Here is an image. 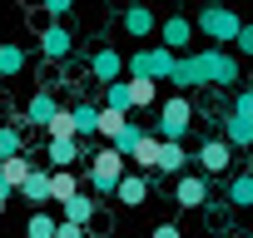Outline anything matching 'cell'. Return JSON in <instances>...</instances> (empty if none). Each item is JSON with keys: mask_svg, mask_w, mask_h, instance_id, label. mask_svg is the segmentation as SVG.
<instances>
[{"mask_svg": "<svg viewBox=\"0 0 253 238\" xmlns=\"http://www.w3.org/2000/svg\"><path fill=\"white\" fill-rule=\"evenodd\" d=\"M179 89H194V84H238V60L228 50H194V55H179L174 65V79Z\"/></svg>", "mask_w": 253, "mask_h": 238, "instance_id": "6da1fadb", "label": "cell"}, {"mask_svg": "<svg viewBox=\"0 0 253 238\" xmlns=\"http://www.w3.org/2000/svg\"><path fill=\"white\" fill-rule=\"evenodd\" d=\"M124 174H129V159H124L119 149H109V144H99L94 159H89V189L99 198H114V189H119Z\"/></svg>", "mask_w": 253, "mask_h": 238, "instance_id": "7a4b0ae2", "label": "cell"}, {"mask_svg": "<svg viewBox=\"0 0 253 238\" xmlns=\"http://www.w3.org/2000/svg\"><path fill=\"white\" fill-rule=\"evenodd\" d=\"M174 65H179V55H169V50H159V45H144V50H134L129 60H124L129 79H149V84L174 79Z\"/></svg>", "mask_w": 253, "mask_h": 238, "instance_id": "3957f363", "label": "cell"}, {"mask_svg": "<svg viewBox=\"0 0 253 238\" xmlns=\"http://www.w3.org/2000/svg\"><path fill=\"white\" fill-rule=\"evenodd\" d=\"M189 124H194V104H189V94H169V99H164V109H159L154 134H159L164 144H184Z\"/></svg>", "mask_w": 253, "mask_h": 238, "instance_id": "277c9868", "label": "cell"}, {"mask_svg": "<svg viewBox=\"0 0 253 238\" xmlns=\"http://www.w3.org/2000/svg\"><path fill=\"white\" fill-rule=\"evenodd\" d=\"M238 25H243V20H238L233 10H204V15L194 20V35H204L209 50H223V45H233Z\"/></svg>", "mask_w": 253, "mask_h": 238, "instance_id": "5b68a950", "label": "cell"}, {"mask_svg": "<svg viewBox=\"0 0 253 238\" xmlns=\"http://www.w3.org/2000/svg\"><path fill=\"white\" fill-rule=\"evenodd\" d=\"M189 45H194V20H189V15H169V20H159V50L179 55V50H189Z\"/></svg>", "mask_w": 253, "mask_h": 238, "instance_id": "8992f818", "label": "cell"}, {"mask_svg": "<svg viewBox=\"0 0 253 238\" xmlns=\"http://www.w3.org/2000/svg\"><path fill=\"white\" fill-rule=\"evenodd\" d=\"M94 149H99V144H94ZM94 149L80 144V139H50V144H45V159H50V169H75L80 159H94Z\"/></svg>", "mask_w": 253, "mask_h": 238, "instance_id": "52a82bcc", "label": "cell"}, {"mask_svg": "<svg viewBox=\"0 0 253 238\" xmlns=\"http://www.w3.org/2000/svg\"><path fill=\"white\" fill-rule=\"evenodd\" d=\"M194 159H199L204 179H218V174H228V164H233V149H228L223 139H204V149H199Z\"/></svg>", "mask_w": 253, "mask_h": 238, "instance_id": "ba28073f", "label": "cell"}, {"mask_svg": "<svg viewBox=\"0 0 253 238\" xmlns=\"http://www.w3.org/2000/svg\"><path fill=\"white\" fill-rule=\"evenodd\" d=\"M204 198H209V179L204 174H179L174 179V203L179 208H204Z\"/></svg>", "mask_w": 253, "mask_h": 238, "instance_id": "9c48e42d", "label": "cell"}, {"mask_svg": "<svg viewBox=\"0 0 253 238\" xmlns=\"http://www.w3.org/2000/svg\"><path fill=\"white\" fill-rule=\"evenodd\" d=\"M40 50H45V60H70L75 55V35L65 25H45L40 30Z\"/></svg>", "mask_w": 253, "mask_h": 238, "instance_id": "30bf717a", "label": "cell"}, {"mask_svg": "<svg viewBox=\"0 0 253 238\" xmlns=\"http://www.w3.org/2000/svg\"><path fill=\"white\" fill-rule=\"evenodd\" d=\"M129 164H134V174H144V179L159 169V134H154V129H144V139L129 149Z\"/></svg>", "mask_w": 253, "mask_h": 238, "instance_id": "8fae6325", "label": "cell"}, {"mask_svg": "<svg viewBox=\"0 0 253 238\" xmlns=\"http://www.w3.org/2000/svg\"><path fill=\"white\" fill-rule=\"evenodd\" d=\"M89 75H94L99 84H114V79L124 75V55H119V50H94V55H89Z\"/></svg>", "mask_w": 253, "mask_h": 238, "instance_id": "7c38bea8", "label": "cell"}, {"mask_svg": "<svg viewBox=\"0 0 253 238\" xmlns=\"http://www.w3.org/2000/svg\"><path fill=\"white\" fill-rule=\"evenodd\" d=\"M114 198H119L124 208H139V203H149V179L129 169V174L119 179V189H114Z\"/></svg>", "mask_w": 253, "mask_h": 238, "instance_id": "4fadbf2b", "label": "cell"}, {"mask_svg": "<svg viewBox=\"0 0 253 238\" xmlns=\"http://www.w3.org/2000/svg\"><path fill=\"white\" fill-rule=\"evenodd\" d=\"M70 114H75V139H80V144H89V139L99 134V104L80 99V104H70Z\"/></svg>", "mask_w": 253, "mask_h": 238, "instance_id": "5bb4252c", "label": "cell"}, {"mask_svg": "<svg viewBox=\"0 0 253 238\" xmlns=\"http://www.w3.org/2000/svg\"><path fill=\"white\" fill-rule=\"evenodd\" d=\"M60 223H75V228H89V223H94V198H89V194L80 189V194H75L70 203H60Z\"/></svg>", "mask_w": 253, "mask_h": 238, "instance_id": "9a60e30c", "label": "cell"}, {"mask_svg": "<svg viewBox=\"0 0 253 238\" xmlns=\"http://www.w3.org/2000/svg\"><path fill=\"white\" fill-rule=\"evenodd\" d=\"M35 169H40V164H30L25 154H15V159H5V164H0V184H5L10 194H20V189H25V179H30Z\"/></svg>", "mask_w": 253, "mask_h": 238, "instance_id": "2e32d148", "label": "cell"}, {"mask_svg": "<svg viewBox=\"0 0 253 238\" xmlns=\"http://www.w3.org/2000/svg\"><path fill=\"white\" fill-rule=\"evenodd\" d=\"M223 144H228V149H253V119L228 114V119H223Z\"/></svg>", "mask_w": 253, "mask_h": 238, "instance_id": "e0dca14e", "label": "cell"}, {"mask_svg": "<svg viewBox=\"0 0 253 238\" xmlns=\"http://www.w3.org/2000/svg\"><path fill=\"white\" fill-rule=\"evenodd\" d=\"M154 30H159L154 10H144V5H134V10H124V35H129V40H149Z\"/></svg>", "mask_w": 253, "mask_h": 238, "instance_id": "ac0fdd59", "label": "cell"}, {"mask_svg": "<svg viewBox=\"0 0 253 238\" xmlns=\"http://www.w3.org/2000/svg\"><path fill=\"white\" fill-rule=\"evenodd\" d=\"M20 198H25V203H30V208L40 213V208L50 203V169H35V174L25 179V189H20Z\"/></svg>", "mask_w": 253, "mask_h": 238, "instance_id": "d6986e66", "label": "cell"}, {"mask_svg": "<svg viewBox=\"0 0 253 238\" xmlns=\"http://www.w3.org/2000/svg\"><path fill=\"white\" fill-rule=\"evenodd\" d=\"M80 194V174L75 169H50V203H70Z\"/></svg>", "mask_w": 253, "mask_h": 238, "instance_id": "ffe728a7", "label": "cell"}, {"mask_svg": "<svg viewBox=\"0 0 253 238\" xmlns=\"http://www.w3.org/2000/svg\"><path fill=\"white\" fill-rule=\"evenodd\" d=\"M189 159H194V154H189L184 144H164V139H159V174H169V179H179Z\"/></svg>", "mask_w": 253, "mask_h": 238, "instance_id": "44dd1931", "label": "cell"}, {"mask_svg": "<svg viewBox=\"0 0 253 238\" xmlns=\"http://www.w3.org/2000/svg\"><path fill=\"white\" fill-rule=\"evenodd\" d=\"M124 129H129V114H114V109H99V144H119Z\"/></svg>", "mask_w": 253, "mask_h": 238, "instance_id": "7402d4cb", "label": "cell"}, {"mask_svg": "<svg viewBox=\"0 0 253 238\" xmlns=\"http://www.w3.org/2000/svg\"><path fill=\"white\" fill-rule=\"evenodd\" d=\"M55 109H60V104H55V94H50V89H40V94H30V104H25V124H40V129H45Z\"/></svg>", "mask_w": 253, "mask_h": 238, "instance_id": "603a6c76", "label": "cell"}, {"mask_svg": "<svg viewBox=\"0 0 253 238\" xmlns=\"http://www.w3.org/2000/svg\"><path fill=\"white\" fill-rule=\"evenodd\" d=\"M228 203H233V208H253V169L228 179Z\"/></svg>", "mask_w": 253, "mask_h": 238, "instance_id": "cb8c5ba5", "label": "cell"}, {"mask_svg": "<svg viewBox=\"0 0 253 238\" xmlns=\"http://www.w3.org/2000/svg\"><path fill=\"white\" fill-rule=\"evenodd\" d=\"M124 84H129V109L159 104V84H149V79H124Z\"/></svg>", "mask_w": 253, "mask_h": 238, "instance_id": "d4e9b609", "label": "cell"}, {"mask_svg": "<svg viewBox=\"0 0 253 238\" xmlns=\"http://www.w3.org/2000/svg\"><path fill=\"white\" fill-rule=\"evenodd\" d=\"M99 109H114V114H129V84H124V79L104 84V99H99Z\"/></svg>", "mask_w": 253, "mask_h": 238, "instance_id": "484cf974", "label": "cell"}, {"mask_svg": "<svg viewBox=\"0 0 253 238\" xmlns=\"http://www.w3.org/2000/svg\"><path fill=\"white\" fill-rule=\"evenodd\" d=\"M25 70V50L20 45H0V79H15Z\"/></svg>", "mask_w": 253, "mask_h": 238, "instance_id": "4316f807", "label": "cell"}, {"mask_svg": "<svg viewBox=\"0 0 253 238\" xmlns=\"http://www.w3.org/2000/svg\"><path fill=\"white\" fill-rule=\"evenodd\" d=\"M55 228H60V218L55 213H30V223H25V238H55Z\"/></svg>", "mask_w": 253, "mask_h": 238, "instance_id": "83f0119b", "label": "cell"}, {"mask_svg": "<svg viewBox=\"0 0 253 238\" xmlns=\"http://www.w3.org/2000/svg\"><path fill=\"white\" fill-rule=\"evenodd\" d=\"M45 129H50V139H75V114L60 104V109L50 114V124H45Z\"/></svg>", "mask_w": 253, "mask_h": 238, "instance_id": "f1b7e54d", "label": "cell"}, {"mask_svg": "<svg viewBox=\"0 0 253 238\" xmlns=\"http://www.w3.org/2000/svg\"><path fill=\"white\" fill-rule=\"evenodd\" d=\"M15 154H20V129H15V124H5V129H0V164L15 159Z\"/></svg>", "mask_w": 253, "mask_h": 238, "instance_id": "f546056e", "label": "cell"}, {"mask_svg": "<svg viewBox=\"0 0 253 238\" xmlns=\"http://www.w3.org/2000/svg\"><path fill=\"white\" fill-rule=\"evenodd\" d=\"M233 50H238V55H248V60H253V25H248V20H243V25H238V35H233Z\"/></svg>", "mask_w": 253, "mask_h": 238, "instance_id": "4dcf8cb0", "label": "cell"}, {"mask_svg": "<svg viewBox=\"0 0 253 238\" xmlns=\"http://www.w3.org/2000/svg\"><path fill=\"white\" fill-rule=\"evenodd\" d=\"M233 114H243V119H253V89H243V94L233 99Z\"/></svg>", "mask_w": 253, "mask_h": 238, "instance_id": "1f68e13d", "label": "cell"}, {"mask_svg": "<svg viewBox=\"0 0 253 238\" xmlns=\"http://www.w3.org/2000/svg\"><path fill=\"white\" fill-rule=\"evenodd\" d=\"M55 238H89V228H75V223H60Z\"/></svg>", "mask_w": 253, "mask_h": 238, "instance_id": "d6a6232c", "label": "cell"}, {"mask_svg": "<svg viewBox=\"0 0 253 238\" xmlns=\"http://www.w3.org/2000/svg\"><path fill=\"white\" fill-rule=\"evenodd\" d=\"M149 238H184V233H179V228H174V223H159V228H154V233H149Z\"/></svg>", "mask_w": 253, "mask_h": 238, "instance_id": "836d02e7", "label": "cell"}, {"mask_svg": "<svg viewBox=\"0 0 253 238\" xmlns=\"http://www.w3.org/2000/svg\"><path fill=\"white\" fill-rule=\"evenodd\" d=\"M10 198H15V194H10L5 184H0V218H5V208H10Z\"/></svg>", "mask_w": 253, "mask_h": 238, "instance_id": "e575fe53", "label": "cell"}, {"mask_svg": "<svg viewBox=\"0 0 253 238\" xmlns=\"http://www.w3.org/2000/svg\"><path fill=\"white\" fill-rule=\"evenodd\" d=\"M223 238H248V233H223Z\"/></svg>", "mask_w": 253, "mask_h": 238, "instance_id": "d590c367", "label": "cell"}, {"mask_svg": "<svg viewBox=\"0 0 253 238\" xmlns=\"http://www.w3.org/2000/svg\"><path fill=\"white\" fill-rule=\"evenodd\" d=\"M0 129H5V114H0Z\"/></svg>", "mask_w": 253, "mask_h": 238, "instance_id": "8d00e7d4", "label": "cell"}, {"mask_svg": "<svg viewBox=\"0 0 253 238\" xmlns=\"http://www.w3.org/2000/svg\"><path fill=\"white\" fill-rule=\"evenodd\" d=\"M248 25H253V20H248Z\"/></svg>", "mask_w": 253, "mask_h": 238, "instance_id": "74e56055", "label": "cell"}]
</instances>
